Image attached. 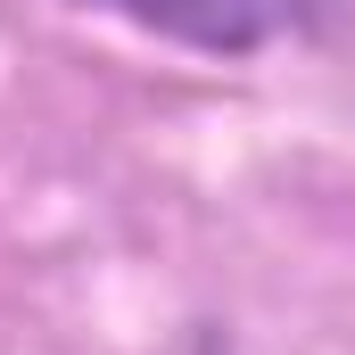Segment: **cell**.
<instances>
[{"mask_svg":"<svg viewBox=\"0 0 355 355\" xmlns=\"http://www.w3.org/2000/svg\"><path fill=\"white\" fill-rule=\"evenodd\" d=\"M75 8H99L149 42L198 50V58H257V50L306 42L331 25V0H75Z\"/></svg>","mask_w":355,"mask_h":355,"instance_id":"obj_1","label":"cell"}]
</instances>
